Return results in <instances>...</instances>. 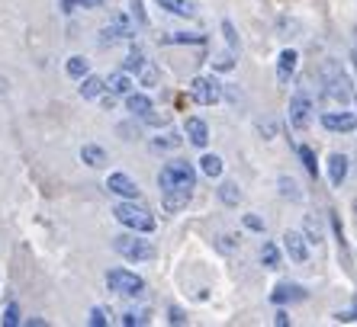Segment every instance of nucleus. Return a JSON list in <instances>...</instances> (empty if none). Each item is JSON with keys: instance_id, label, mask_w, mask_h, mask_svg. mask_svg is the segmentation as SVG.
<instances>
[{"instance_id": "22", "label": "nucleus", "mask_w": 357, "mask_h": 327, "mask_svg": "<svg viewBox=\"0 0 357 327\" xmlns=\"http://www.w3.org/2000/svg\"><path fill=\"white\" fill-rule=\"evenodd\" d=\"M161 10L174 13V17H193V3L190 0H155Z\"/></svg>"}, {"instance_id": "35", "label": "nucleus", "mask_w": 357, "mask_h": 327, "mask_svg": "<svg viewBox=\"0 0 357 327\" xmlns=\"http://www.w3.org/2000/svg\"><path fill=\"white\" fill-rule=\"evenodd\" d=\"M87 321H91L93 327H107V324H109L107 308H91V318H87Z\"/></svg>"}, {"instance_id": "16", "label": "nucleus", "mask_w": 357, "mask_h": 327, "mask_svg": "<svg viewBox=\"0 0 357 327\" xmlns=\"http://www.w3.org/2000/svg\"><path fill=\"white\" fill-rule=\"evenodd\" d=\"M328 180H332V186H341V183L348 180V157L344 154L328 157Z\"/></svg>"}, {"instance_id": "37", "label": "nucleus", "mask_w": 357, "mask_h": 327, "mask_svg": "<svg viewBox=\"0 0 357 327\" xmlns=\"http://www.w3.org/2000/svg\"><path fill=\"white\" fill-rule=\"evenodd\" d=\"M232 51H225V55H219L216 61H213V67H216V71H232Z\"/></svg>"}, {"instance_id": "19", "label": "nucleus", "mask_w": 357, "mask_h": 327, "mask_svg": "<svg viewBox=\"0 0 357 327\" xmlns=\"http://www.w3.org/2000/svg\"><path fill=\"white\" fill-rule=\"evenodd\" d=\"M81 161L87 164V167H107V151H103V147L100 145H84L81 147Z\"/></svg>"}, {"instance_id": "45", "label": "nucleus", "mask_w": 357, "mask_h": 327, "mask_svg": "<svg viewBox=\"0 0 357 327\" xmlns=\"http://www.w3.org/2000/svg\"><path fill=\"white\" fill-rule=\"evenodd\" d=\"M351 61H354V67H357V42H354V49H351Z\"/></svg>"}, {"instance_id": "6", "label": "nucleus", "mask_w": 357, "mask_h": 327, "mask_svg": "<svg viewBox=\"0 0 357 327\" xmlns=\"http://www.w3.org/2000/svg\"><path fill=\"white\" fill-rule=\"evenodd\" d=\"M312 97H309L306 90H296L290 97V109H287V119H290V125L296 131H306L309 129V122H312Z\"/></svg>"}, {"instance_id": "13", "label": "nucleus", "mask_w": 357, "mask_h": 327, "mask_svg": "<svg viewBox=\"0 0 357 327\" xmlns=\"http://www.w3.org/2000/svg\"><path fill=\"white\" fill-rule=\"evenodd\" d=\"M183 135H187V141L197 147H206L209 145V125L203 122V119H197V115H190L187 122H183Z\"/></svg>"}, {"instance_id": "23", "label": "nucleus", "mask_w": 357, "mask_h": 327, "mask_svg": "<svg viewBox=\"0 0 357 327\" xmlns=\"http://www.w3.org/2000/svg\"><path fill=\"white\" fill-rule=\"evenodd\" d=\"M65 71H68V77L81 81L84 74H91V61H87L84 55H71V58H68V65H65Z\"/></svg>"}, {"instance_id": "33", "label": "nucleus", "mask_w": 357, "mask_h": 327, "mask_svg": "<svg viewBox=\"0 0 357 327\" xmlns=\"http://www.w3.org/2000/svg\"><path fill=\"white\" fill-rule=\"evenodd\" d=\"M123 324H126V327L149 324V311H126V314H123Z\"/></svg>"}, {"instance_id": "39", "label": "nucleus", "mask_w": 357, "mask_h": 327, "mask_svg": "<svg viewBox=\"0 0 357 327\" xmlns=\"http://www.w3.org/2000/svg\"><path fill=\"white\" fill-rule=\"evenodd\" d=\"M335 321H338V324H348V321H357V305L351 311H338V314H335Z\"/></svg>"}, {"instance_id": "24", "label": "nucleus", "mask_w": 357, "mask_h": 327, "mask_svg": "<svg viewBox=\"0 0 357 327\" xmlns=\"http://www.w3.org/2000/svg\"><path fill=\"white\" fill-rule=\"evenodd\" d=\"M219 199H222L225 205H238V202H241V189H238V183H232V180L219 183Z\"/></svg>"}, {"instance_id": "32", "label": "nucleus", "mask_w": 357, "mask_h": 327, "mask_svg": "<svg viewBox=\"0 0 357 327\" xmlns=\"http://www.w3.org/2000/svg\"><path fill=\"white\" fill-rule=\"evenodd\" d=\"M0 324H3V327H17L20 324V305L17 302H10L7 308H3V318H0Z\"/></svg>"}, {"instance_id": "4", "label": "nucleus", "mask_w": 357, "mask_h": 327, "mask_svg": "<svg viewBox=\"0 0 357 327\" xmlns=\"http://www.w3.org/2000/svg\"><path fill=\"white\" fill-rule=\"evenodd\" d=\"M322 87H325V97L335 99V103H344V99L354 97V90H351V81L348 74L341 71L335 61H328V65H322Z\"/></svg>"}, {"instance_id": "43", "label": "nucleus", "mask_w": 357, "mask_h": 327, "mask_svg": "<svg viewBox=\"0 0 357 327\" xmlns=\"http://www.w3.org/2000/svg\"><path fill=\"white\" fill-rule=\"evenodd\" d=\"M306 234L312 237V241H319V228H316V221L312 218H306Z\"/></svg>"}, {"instance_id": "26", "label": "nucleus", "mask_w": 357, "mask_h": 327, "mask_svg": "<svg viewBox=\"0 0 357 327\" xmlns=\"http://www.w3.org/2000/svg\"><path fill=\"white\" fill-rule=\"evenodd\" d=\"M165 45H203V42H206V35H197V33H174V35H165Z\"/></svg>"}, {"instance_id": "44", "label": "nucleus", "mask_w": 357, "mask_h": 327, "mask_svg": "<svg viewBox=\"0 0 357 327\" xmlns=\"http://www.w3.org/2000/svg\"><path fill=\"white\" fill-rule=\"evenodd\" d=\"M61 10H65V13H71V10H77V0H61Z\"/></svg>"}, {"instance_id": "5", "label": "nucleus", "mask_w": 357, "mask_h": 327, "mask_svg": "<svg viewBox=\"0 0 357 327\" xmlns=\"http://www.w3.org/2000/svg\"><path fill=\"white\" fill-rule=\"evenodd\" d=\"M107 286H109V292H116V295H126V298H139V295L145 292V279H142L139 273H132V270H123V266H116V270L107 273Z\"/></svg>"}, {"instance_id": "20", "label": "nucleus", "mask_w": 357, "mask_h": 327, "mask_svg": "<svg viewBox=\"0 0 357 327\" xmlns=\"http://www.w3.org/2000/svg\"><path fill=\"white\" fill-rule=\"evenodd\" d=\"M190 196L193 193H161V205H165L167 215H174V212H181L183 205L190 202Z\"/></svg>"}, {"instance_id": "9", "label": "nucleus", "mask_w": 357, "mask_h": 327, "mask_svg": "<svg viewBox=\"0 0 357 327\" xmlns=\"http://www.w3.org/2000/svg\"><path fill=\"white\" fill-rule=\"evenodd\" d=\"M280 241H283V250H287V257H290L293 263H306L309 260V244L299 231H283Z\"/></svg>"}, {"instance_id": "1", "label": "nucleus", "mask_w": 357, "mask_h": 327, "mask_svg": "<svg viewBox=\"0 0 357 327\" xmlns=\"http://www.w3.org/2000/svg\"><path fill=\"white\" fill-rule=\"evenodd\" d=\"M158 186L161 193H193L197 186V170L190 161H171L161 167L158 173Z\"/></svg>"}, {"instance_id": "46", "label": "nucleus", "mask_w": 357, "mask_h": 327, "mask_svg": "<svg viewBox=\"0 0 357 327\" xmlns=\"http://www.w3.org/2000/svg\"><path fill=\"white\" fill-rule=\"evenodd\" d=\"M354 103H357V97H354Z\"/></svg>"}, {"instance_id": "15", "label": "nucleus", "mask_w": 357, "mask_h": 327, "mask_svg": "<svg viewBox=\"0 0 357 327\" xmlns=\"http://www.w3.org/2000/svg\"><path fill=\"white\" fill-rule=\"evenodd\" d=\"M107 93V81L100 74H84L81 77V97L84 99H100Z\"/></svg>"}, {"instance_id": "8", "label": "nucleus", "mask_w": 357, "mask_h": 327, "mask_svg": "<svg viewBox=\"0 0 357 327\" xmlns=\"http://www.w3.org/2000/svg\"><path fill=\"white\" fill-rule=\"evenodd\" d=\"M107 189L113 196H123V199H139V183L129 177V173H109L107 177Z\"/></svg>"}, {"instance_id": "14", "label": "nucleus", "mask_w": 357, "mask_h": 327, "mask_svg": "<svg viewBox=\"0 0 357 327\" xmlns=\"http://www.w3.org/2000/svg\"><path fill=\"white\" fill-rule=\"evenodd\" d=\"M116 39H132V23H129L126 13H119V17L113 19V26L103 29V42H116Z\"/></svg>"}, {"instance_id": "28", "label": "nucleus", "mask_w": 357, "mask_h": 327, "mask_svg": "<svg viewBox=\"0 0 357 327\" xmlns=\"http://www.w3.org/2000/svg\"><path fill=\"white\" fill-rule=\"evenodd\" d=\"M261 263H264L267 270H277V266H280V247H277V244H264V247H261Z\"/></svg>"}, {"instance_id": "10", "label": "nucleus", "mask_w": 357, "mask_h": 327, "mask_svg": "<svg viewBox=\"0 0 357 327\" xmlns=\"http://www.w3.org/2000/svg\"><path fill=\"white\" fill-rule=\"evenodd\" d=\"M322 125L328 131H354L357 129V115L344 113V109H332V113H322Z\"/></svg>"}, {"instance_id": "30", "label": "nucleus", "mask_w": 357, "mask_h": 327, "mask_svg": "<svg viewBox=\"0 0 357 327\" xmlns=\"http://www.w3.org/2000/svg\"><path fill=\"white\" fill-rule=\"evenodd\" d=\"M181 135H177V131H171V135H165V138H155L151 141V147H155V151H174V147H181Z\"/></svg>"}, {"instance_id": "34", "label": "nucleus", "mask_w": 357, "mask_h": 327, "mask_svg": "<svg viewBox=\"0 0 357 327\" xmlns=\"http://www.w3.org/2000/svg\"><path fill=\"white\" fill-rule=\"evenodd\" d=\"M142 119H145L149 125H167V122H171V115H167V113H155V109H149Z\"/></svg>"}, {"instance_id": "27", "label": "nucleus", "mask_w": 357, "mask_h": 327, "mask_svg": "<svg viewBox=\"0 0 357 327\" xmlns=\"http://www.w3.org/2000/svg\"><path fill=\"white\" fill-rule=\"evenodd\" d=\"M277 186H280V196L283 199H293V202H299V199H303V193H299V186H296V180H293V177H280V180H277Z\"/></svg>"}, {"instance_id": "12", "label": "nucleus", "mask_w": 357, "mask_h": 327, "mask_svg": "<svg viewBox=\"0 0 357 327\" xmlns=\"http://www.w3.org/2000/svg\"><path fill=\"white\" fill-rule=\"evenodd\" d=\"M296 65H299V55L293 49H283L280 58H277V83L280 87H287L290 83V77L296 74Z\"/></svg>"}, {"instance_id": "41", "label": "nucleus", "mask_w": 357, "mask_h": 327, "mask_svg": "<svg viewBox=\"0 0 357 327\" xmlns=\"http://www.w3.org/2000/svg\"><path fill=\"white\" fill-rule=\"evenodd\" d=\"M274 324L277 327H287V324H290V314H287V311H277V314H274Z\"/></svg>"}, {"instance_id": "38", "label": "nucleus", "mask_w": 357, "mask_h": 327, "mask_svg": "<svg viewBox=\"0 0 357 327\" xmlns=\"http://www.w3.org/2000/svg\"><path fill=\"white\" fill-rule=\"evenodd\" d=\"M222 33H225V39H229V49H238V35H235V26L232 23H229V19H225V23H222Z\"/></svg>"}, {"instance_id": "40", "label": "nucleus", "mask_w": 357, "mask_h": 327, "mask_svg": "<svg viewBox=\"0 0 357 327\" xmlns=\"http://www.w3.org/2000/svg\"><path fill=\"white\" fill-rule=\"evenodd\" d=\"M245 228H251V231H264V221H261L258 215H245Z\"/></svg>"}, {"instance_id": "17", "label": "nucleus", "mask_w": 357, "mask_h": 327, "mask_svg": "<svg viewBox=\"0 0 357 327\" xmlns=\"http://www.w3.org/2000/svg\"><path fill=\"white\" fill-rule=\"evenodd\" d=\"M107 81V90L113 93V97H126V93L132 90V77L126 71H116V74H109V77H103Z\"/></svg>"}, {"instance_id": "18", "label": "nucleus", "mask_w": 357, "mask_h": 327, "mask_svg": "<svg viewBox=\"0 0 357 327\" xmlns=\"http://www.w3.org/2000/svg\"><path fill=\"white\" fill-rule=\"evenodd\" d=\"M126 109L142 119V115L149 113V109H155V106H151V97H149V93H135V90H129V93H126Z\"/></svg>"}, {"instance_id": "36", "label": "nucleus", "mask_w": 357, "mask_h": 327, "mask_svg": "<svg viewBox=\"0 0 357 327\" xmlns=\"http://www.w3.org/2000/svg\"><path fill=\"white\" fill-rule=\"evenodd\" d=\"M167 321H171V324H187V314H183V308H177V305H171V308H167Z\"/></svg>"}, {"instance_id": "25", "label": "nucleus", "mask_w": 357, "mask_h": 327, "mask_svg": "<svg viewBox=\"0 0 357 327\" xmlns=\"http://www.w3.org/2000/svg\"><path fill=\"white\" fill-rule=\"evenodd\" d=\"M142 65H145V51L139 49V45H132V49H129V55H126V61H123V71L126 74H139L142 71Z\"/></svg>"}, {"instance_id": "2", "label": "nucleus", "mask_w": 357, "mask_h": 327, "mask_svg": "<svg viewBox=\"0 0 357 327\" xmlns=\"http://www.w3.org/2000/svg\"><path fill=\"white\" fill-rule=\"evenodd\" d=\"M113 215H116V221L123 225V228L129 231H142V234H151V231L158 228V218L145 209V205H139L135 199H123V202L113 209Z\"/></svg>"}, {"instance_id": "31", "label": "nucleus", "mask_w": 357, "mask_h": 327, "mask_svg": "<svg viewBox=\"0 0 357 327\" xmlns=\"http://www.w3.org/2000/svg\"><path fill=\"white\" fill-rule=\"evenodd\" d=\"M139 81L145 83V87H155V83H158V67L151 65V61H145L142 71H139Z\"/></svg>"}, {"instance_id": "3", "label": "nucleus", "mask_w": 357, "mask_h": 327, "mask_svg": "<svg viewBox=\"0 0 357 327\" xmlns=\"http://www.w3.org/2000/svg\"><path fill=\"white\" fill-rule=\"evenodd\" d=\"M113 250H116L123 260H132V263H145V260H155V244L142 231H129V234H119L113 237Z\"/></svg>"}, {"instance_id": "7", "label": "nucleus", "mask_w": 357, "mask_h": 327, "mask_svg": "<svg viewBox=\"0 0 357 327\" xmlns=\"http://www.w3.org/2000/svg\"><path fill=\"white\" fill-rule=\"evenodd\" d=\"M190 97L199 106H213L222 99V83L216 77H193L190 81Z\"/></svg>"}, {"instance_id": "11", "label": "nucleus", "mask_w": 357, "mask_h": 327, "mask_svg": "<svg viewBox=\"0 0 357 327\" xmlns=\"http://www.w3.org/2000/svg\"><path fill=\"white\" fill-rule=\"evenodd\" d=\"M306 298V289L299 282H277L274 292H271V302L274 305H287V302H303Z\"/></svg>"}, {"instance_id": "29", "label": "nucleus", "mask_w": 357, "mask_h": 327, "mask_svg": "<svg viewBox=\"0 0 357 327\" xmlns=\"http://www.w3.org/2000/svg\"><path fill=\"white\" fill-rule=\"evenodd\" d=\"M299 161L306 164V170H309V177H319V161H316V151L309 145H299Z\"/></svg>"}, {"instance_id": "21", "label": "nucleus", "mask_w": 357, "mask_h": 327, "mask_svg": "<svg viewBox=\"0 0 357 327\" xmlns=\"http://www.w3.org/2000/svg\"><path fill=\"white\" fill-rule=\"evenodd\" d=\"M222 167L225 164H222V157L219 154H203L199 157V170L206 173L209 180H219V177H222Z\"/></svg>"}, {"instance_id": "42", "label": "nucleus", "mask_w": 357, "mask_h": 327, "mask_svg": "<svg viewBox=\"0 0 357 327\" xmlns=\"http://www.w3.org/2000/svg\"><path fill=\"white\" fill-rule=\"evenodd\" d=\"M77 7H84V10H97V7H103V0H77Z\"/></svg>"}]
</instances>
